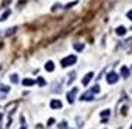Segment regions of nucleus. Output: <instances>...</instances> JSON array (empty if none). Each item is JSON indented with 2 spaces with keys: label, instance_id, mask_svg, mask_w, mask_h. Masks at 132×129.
<instances>
[{
  "label": "nucleus",
  "instance_id": "23",
  "mask_svg": "<svg viewBox=\"0 0 132 129\" xmlns=\"http://www.w3.org/2000/svg\"><path fill=\"white\" fill-rule=\"evenodd\" d=\"M53 123H54V119H50V120H48V126H51Z\"/></svg>",
  "mask_w": 132,
  "mask_h": 129
},
{
  "label": "nucleus",
  "instance_id": "5",
  "mask_svg": "<svg viewBox=\"0 0 132 129\" xmlns=\"http://www.w3.org/2000/svg\"><path fill=\"white\" fill-rule=\"evenodd\" d=\"M93 98H95V95L89 90V92H86V93L81 95V101H93Z\"/></svg>",
  "mask_w": 132,
  "mask_h": 129
},
{
  "label": "nucleus",
  "instance_id": "10",
  "mask_svg": "<svg viewBox=\"0 0 132 129\" xmlns=\"http://www.w3.org/2000/svg\"><path fill=\"white\" fill-rule=\"evenodd\" d=\"M45 71L53 72V71H54V63H53V62H47V63H45Z\"/></svg>",
  "mask_w": 132,
  "mask_h": 129
},
{
  "label": "nucleus",
  "instance_id": "20",
  "mask_svg": "<svg viewBox=\"0 0 132 129\" xmlns=\"http://www.w3.org/2000/svg\"><path fill=\"white\" fill-rule=\"evenodd\" d=\"M15 30H17V27H12V30H8V33H6V35L9 36V35H12V33H14Z\"/></svg>",
  "mask_w": 132,
  "mask_h": 129
},
{
  "label": "nucleus",
  "instance_id": "21",
  "mask_svg": "<svg viewBox=\"0 0 132 129\" xmlns=\"http://www.w3.org/2000/svg\"><path fill=\"white\" fill-rule=\"evenodd\" d=\"M66 125H68L66 122H62V123H60V129H66Z\"/></svg>",
  "mask_w": 132,
  "mask_h": 129
},
{
  "label": "nucleus",
  "instance_id": "24",
  "mask_svg": "<svg viewBox=\"0 0 132 129\" xmlns=\"http://www.w3.org/2000/svg\"><path fill=\"white\" fill-rule=\"evenodd\" d=\"M21 129H26V126H23V128H21Z\"/></svg>",
  "mask_w": 132,
  "mask_h": 129
},
{
  "label": "nucleus",
  "instance_id": "26",
  "mask_svg": "<svg viewBox=\"0 0 132 129\" xmlns=\"http://www.w3.org/2000/svg\"><path fill=\"white\" fill-rule=\"evenodd\" d=\"M131 129H132V125H131Z\"/></svg>",
  "mask_w": 132,
  "mask_h": 129
},
{
  "label": "nucleus",
  "instance_id": "2",
  "mask_svg": "<svg viewBox=\"0 0 132 129\" xmlns=\"http://www.w3.org/2000/svg\"><path fill=\"white\" fill-rule=\"evenodd\" d=\"M119 81V75L116 74V72H110L108 75H107V83L108 84H116Z\"/></svg>",
  "mask_w": 132,
  "mask_h": 129
},
{
  "label": "nucleus",
  "instance_id": "14",
  "mask_svg": "<svg viewBox=\"0 0 132 129\" xmlns=\"http://www.w3.org/2000/svg\"><path fill=\"white\" fill-rule=\"evenodd\" d=\"M38 84H39V86L42 87V86H45L47 83H45V80H44L42 77H39V78H38Z\"/></svg>",
  "mask_w": 132,
  "mask_h": 129
},
{
  "label": "nucleus",
  "instance_id": "4",
  "mask_svg": "<svg viewBox=\"0 0 132 129\" xmlns=\"http://www.w3.org/2000/svg\"><path fill=\"white\" fill-rule=\"evenodd\" d=\"M92 78H93V72H89V74H86L84 75V78H83V86H89V83L92 81Z\"/></svg>",
  "mask_w": 132,
  "mask_h": 129
},
{
  "label": "nucleus",
  "instance_id": "9",
  "mask_svg": "<svg viewBox=\"0 0 132 129\" xmlns=\"http://www.w3.org/2000/svg\"><path fill=\"white\" fill-rule=\"evenodd\" d=\"M120 74H122V77H123V78H128V77H129V69L126 68V66H122Z\"/></svg>",
  "mask_w": 132,
  "mask_h": 129
},
{
  "label": "nucleus",
  "instance_id": "3",
  "mask_svg": "<svg viewBox=\"0 0 132 129\" xmlns=\"http://www.w3.org/2000/svg\"><path fill=\"white\" fill-rule=\"evenodd\" d=\"M77 93H78V89H75V87H74L69 93L66 95V98H68V102H69V104L74 102V101H75V96H77Z\"/></svg>",
  "mask_w": 132,
  "mask_h": 129
},
{
  "label": "nucleus",
  "instance_id": "22",
  "mask_svg": "<svg viewBox=\"0 0 132 129\" xmlns=\"http://www.w3.org/2000/svg\"><path fill=\"white\" fill-rule=\"evenodd\" d=\"M126 17L129 18V20H132V11H129V12H128V15H126Z\"/></svg>",
  "mask_w": 132,
  "mask_h": 129
},
{
  "label": "nucleus",
  "instance_id": "6",
  "mask_svg": "<svg viewBox=\"0 0 132 129\" xmlns=\"http://www.w3.org/2000/svg\"><path fill=\"white\" fill-rule=\"evenodd\" d=\"M50 107L54 108V110H59V108H62V101H59V99H53V101L50 102Z\"/></svg>",
  "mask_w": 132,
  "mask_h": 129
},
{
  "label": "nucleus",
  "instance_id": "16",
  "mask_svg": "<svg viewBox=\"0 0 132 129\" xmlns=\"http://www.w3.org/2000/svg\"><path fill=\"white\" fill-rule=\"evenodd\" d=\"M69 81H68V84H72V81H74V80H75V72H72V74H71L69 75Z\"/></svg>",
  "mask_w": 132,
  "mask_h": 129
},
{
  "label": "nucleus",
  "instance_id": "13",
  "mask_svg": "<svg viewBox=\"0 0 132 129\" xmlns=\"http://www.w3.org/2000/svg\"><path fill=\"white\" fill-rule=\"evenodd\" d=\"M110 110H104V111L101 113V116H102V119H105V117H108V116H110Z\"/></svg>",
  "mask_w": 132,
  "mask_h": 129
},
{
  "label": "nucleus",
  "instance_id": "8",
  "mask_svg": "<svg viewBox=\"0 0 132 129\" xmlns=\"http://www.w3.org/2000/svg\"><path fill=\"white\" fill-rule=\"evenodd\" d=\"M33 84H35V81H33L32 78H24V80H23V86L30 87V86H33Z\"/></svg>",
  "mask_w": 132,
  "mask_h": 129
},
{
  "label": "nucleus",
  "instance_id": "25",
  "mask_svg": "<svg viewBox=\"0 0 132 129\" xmlns=\"http://www.w3.org/2000/svg\"><path fill=\"white\" fill-rule=\"evenodd\" d=\"M0 120H2V114H0Z\"/></svg>",
  "mask_w": 132,
  "mask_h": 129
},
{
  "label": "nucleus",
  "instance_id": "11",
  "mask_svg": "<svg viewBox=\"0 0 132 129\" xmlns=\"http://www.w3.org/2000/svg\"><path fill=\"white\" fill-rule=\"evenodd\" d=\"M74 48H75L77 51H83V50H84V45H83V44H74Z\"/></svg>",
  "mask_w": 132,
  "mask_h": 129
},
{
  "label": "nucleus",
  "instance_id": "18",
  "mask_svg": "<svg viewBox=\"0 0 132 129\" xmlns=\"http://www.w3.org/2000/svg\"><path fill=\"white\" fill-rule=\"evenodd\" d=\"M0 90L6 93V92H9V87H6V86H0Z\"/></svg>",
  "mask_w": 132,
  "mask_h": 129
},
{
  "label": "nucleus",
  "instance_id": "7",
  "mask_svg": "<svg viewBox=\"0 0 132 129\" xmlns=\"http://www.w3.org/2000/svg\"><path fill=\"white\" fill-rule=\"evenodd\" d=\"M116 33L119 35V36H123V35H126V27L119 26L117 29H116Z\"/></svg>",
  "mask_w": 132,
  "mask_h": 129
},
{
  "label": "nucleus",
  "instance_id": "12",
  "mask_svg": "<svg viewBox=\"0 0 132 129\" xmlns=\"http://www.w3.org/2000/svg\"><path fill=\"white\" fill-rule=\"evenodd\" d=\"M99 90H101V87H99V86L96 84V86H93V87H92V90H90V92H92V93L95 95V93H99Z\"/></svg>",
  "mask_w": 132,
  "mask_h": 129
},
{
  "label": "nucleus",
  "instance_id": "15",
  "mask_svg": "<svg viewBox=\"0 0 132 129\" xmlns=\"http://www.w3.org/2000/svg\"><path fill=\"white\" fill-rule=\"evenodd\" d=\"M11 81H12L14 84H15V83H18V75H15V74H12V75H11Z\"/></svg>",
  "mask_w": 132,
  "mask_h": 129
},
{
  "label": "nucleus",
  "instance_id": "17",
  "mask_svg": "<svg viewBox=\"0 0 132 129\" xmlns=\"http://www.w3.org/2000/svg\"><path fill=\"white\" fill-rule=\"evenodd\" d=\"M9 15H11V11H6V12L3 14V17H2V20H6V18L9 17Z\"/></svg>",
  "mask_w": 132,
  "mask_h": 129
},
{
  "label": "nucleus",
  "instance_id": "1",
  "mask_svg": "<svg viewBox=\"0 0 132 129\" xmlns=\"http://www.w3.org/2000/svg\"><path fill=\"white\" fill-rule=\"evenodd\" d=\"M77 62V57L72 54V56H68V57H65V59H62V62H60V65H62L63 68H68V66H71V65H74Z\"/></svg>",
  "mask_w": 132,
  "mask_h": 129
},
{
  "label": "nucleus",
  "instance_id": "19",
  "mask_svg": "<svg viewBox=\"0 0 132 129\" xmlns=\"http://www.w3.org/2000/svg\"><path fill=\"white\" fill-rule=\"evenodd\" d=\"M74 5H77V2H71V3H68V5H66V8L69 9V8H72Z\"/></svg>",
  "mask_w": 132,
  "mask_h": 129
}]
</instances>
